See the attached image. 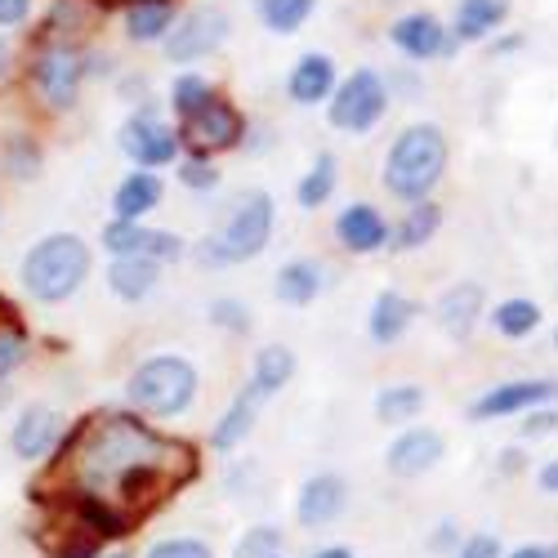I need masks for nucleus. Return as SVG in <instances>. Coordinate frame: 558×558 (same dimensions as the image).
I'll return each instance as SVG.
<instances>
[{
    "label": "nucleus",
    "instance_id": "obj_1",
    "mask_svg": "<svg viewBox=\"0 0 558 558\" xmlns=\"http://www.w3.org/2000/svg\"><path fill=\"white\" fill-rule=\"evenodd\" d=\"M197 474V460L183 442L153 434L138 415L104 411L72 434L68 456V496L104 500L130 523L161 505L179 483Z\"/></svg>",
    "mask_w": 558,
    "mask_h": 558
},
{
    "label": "nucleus",
    "instance_id": "obj_2",
    "mask_svg": "<svg viewBox=\"0 0 558 558\" xmlns=\"http://www.w3.org/2000/svg\"><path fill=\"white\" fill-rule=\"evenodd\" d=\"M442 174H447V134L429 121L407 125L385 157V189L411 206V202H425Z\"/></svg>",
    "mask_w": 558,
    "mask_h": 558
},
{
    "label": "nucleus",
    "instance_id": "obj_3",
    "mask_svg": "<svg viewBox=\"0 0 558 558\" xmlns=\"http://www.w3.org/2000/svg\"><path fill=\"white\" fill-rule=\"evenodd\" d=\"M89 272V246L76 232H50L23 255V287L32 300L59 304L68 300Z\"/></svg>",
    "mask_w": 558,
    "mask_h": 558
},
{
    "label": "nucleus",
    "instance_id": "obj_4",
    "mask_svg": "<svg viewBox=\"0 0 558 558\" xmlns=\"http://www.w3.org/2000/svg\"><path fill=\"white\" fill-rule=\"evenodd\" d=\"M125 398L144 415H179L197 398V366L179 353H157L130 371Z\"/></svg>",
    "mask_w": 558,
    "mask_h": 558
},
{
    "label": "nucleus",
    "instance_id": "obj_5",
    "mask_svg": "<svg viewBox=\"0 0 558 558\" xmlns=\"http://www.w3.org/2000/svg\"><path fill=\"white\" fill-rule=\"evenodd\" d=\"M268 232H272V197L255 189L228 210V219L215 228V238H206L197 246V259H206V264L255 259L268 246Z\"/></svg>",
    "mask_w": 558,
    "mask_h": 558
},
{
    "label": "nucleus",
    "instance_id": "obj_6",
    "mask_svg": "<svg viewBox=\"0 0 558 558\" xmlns=\"http://www.w3.org/2000/svg\"><path fill=\"white\" fill-rule=\"evenodd\" d=\"M385 112H389V81L371 68L344 76V85H336L331 95V125L349 134H366Z\"/></svg>",
    "mask_w": 558,
    "mask_h": 558
},
{
    "label": "nucleus",
    "instance_id": "obj_7",
    "mask_svg": "<svg viewBox=\"0 0 558 558\" xmlns=\"http://www.w3.org/2000/svg\"><path fill=\"white\" fill-rule=\"evenodd\" d=\"M81 76H85V59H81L76 45H68V40L45 45V50L36 54V63H32L36 95H40L45 108H54V112H68L76 104Z\"/></svg>",
    "mask_w": 558,
    "mask_h": 558
},
{
    "label": "nucleus",
    "instance_id": "obj_8",
    "mask_svg": "<svg viewBox=\"0 0 558 558\" xmlns=\"http://www.w3.org/2000/svg\"><path fill=\"white\" fill-rule=\"evenodd\" d=\"M223 40H228V14L215 5H202L193 14L174 19V27L166 36V59L170 63H197V59H210Z\"/></svg>",
    "mask_w": 558,
    "mask_h": 558
},
{
    "label": "nucleus",
    "instance_id": "obj_9",
    "mask_svg": "<svg viewBox=\"0 0 558 558\" xmlns=\"http://www.w3.org/2000/svg\"><path fill=\"white\" fill-rule=\"evenodd\" d=\"M242 134H246L242 112L232 108L228 99H219V95H215L197 117L183 121V138H189L193 157H210V153H228V148H238V144H242Z\"/></svg>",
    "mask_w": 558,
    "mask_h": 558
},
{
    "label": "nucleus",
    "instance_id": "obj_10",
    "mask_svg": "<svg viewBox=\"0 0 558 558\" xmlns=\"http://www.w3.org/2000/svg\"><path fill=\"white\" fill-rule=\"evenodd\" d=\"M558 398V380H505L474 398L470 421H500V415H527Z\"/></svg>",
    "mask_w": 558,
    "mask_h": 558
},
{
    "label": "nucleus",
    "instance_id": "obj_11",
    "mask_svg": "<svg viewBox=\"0 0 558 558\" xmlns=\"http://www.w3.org/2000/svg\"><path fill=\"white\" fill-rule=\"evenodd\" d=\"M121 148L130 153L134 166L153 170V166H170L179 157V134H174V125H166L157 117H130L121 125Z\"/></svg>",
    "mask_w": 558,
    "mask_h": 558
},
{
    "label": "nucleus",
    "instance_id": "obj_12",
    "mask_svg": "<svg viewBox=\"0 0 558 558\" xmlns=\"http://www.w3.org/2000/svg\"><path fill=\"white\" fill-rule=\"evenodd\" d=\"M393 45L407 54V59H438V54H451L456 50V36L438 23V14H429V10H415V14H402L398 23H393Z\"/></svg>",
    "mask_w": 558,
    "mask_h": 558
},
{
    "label": "nucleus",
    "instance_id": "obj_13",
    "mask_svg": "<svg viewBox=\"0 0 558 558\" xmlns=\"http://www.w3.org/2000/svg\"><path fill=\"white\" fill-rule=\"evenodd\" d=\"M336 238H340L344 251H353V255H371V251L389 246L393 228H389V219H385L376 206L353 202V206H344L340 219H336Z\"/></svg>",
    "mask_w": 558,
    "mask_h": 558
},
{
    "label": "nucleus",
    "instance_id": "obj_14",
    "mask_svg": "<svg viewBox=\"0 0 558 558\" xmlns=\"http://www.w3.org/2000/svg\"><path fill=\"white\" fill-rule=\"evenodd\" d=\"M385 460H389V470L398 478H421V474H429L434 464L442 460V434L438 429H425V425H411L407 434L393 438V447H389Z\"/></svg>",
    "mask_w": 558,
    "mask_h": 558
},
{
    "label": "nucleus",
    "instance_id": "obj_15",
    "mask_svg": "<svg viewBox=\"0 0 558 558\" xmlns=\"http://www.w3.org/2000/svg\"><path fill=\"white\" fill-rule=\"evenodd\" d=\"M59 434H63V415L54 407H27L19 411V421L10 429V447L19 460H40L59 442Z\"/></svg>",
    "mask_w": 558,
    "mask_h": 558
},
{
    "label": "nucleus",
    "instance_id": "obj_16",
    "mask_svg": "<svg viewBox=\"0 0 558 558\" xmlns=\"http://www.w3.org/2000/svg\"><path fill=\"white\" fill-rule=\"evenodd\" d=\"M344 500H349V483H344L340 474H317V478H308V483L300 487L295 514H300L304 527H327V523H336V514L344 509Z\"/></svg>",
    "mask_w": 558,
    "mask_h": 558
},
{
    "label": "nucleus",
    "instance_id": "obj_17",
    "mask_svg": "<svg viewBox=\"0 0 558 558\" xmlns=\"http://www.w3.org/2000/svg\"><path fill=\"white\" fill-rule=\"evenodd\" d=\"M483 308H487L483 287H478V282H460V287L442 291V300H438V322H442V331H447L451 340H470V331L478 327Z\"/></svg>",
    "mask_w": 558,
    "mask_h": 558
},
{
    "label": "nucleus",
    "instance_id": "obj_18",
    "mask_svg": "<svg viewBox=\"0 0 558 558\" xmlns=\"http://www.w3.org/2000/svg\"><path fill=\"white\" fill-rule=\"evenodd\" d=\"M287 95L304 108L313 104H327L336 95V63L327 54H304L295 68H291V81H287Z\"/></svg>",
    "mask_w": 558,
    "mask_h": 558
},
{
    "label": "nucleus",
    "instance_id": "obj_19",
    "mask_svg": "<svg viewBox=\"0 0 558 558\" xmlns=\"http://www.w3.org/2000/svg\"><path fill=\"white\" fill-rule=\"evenodd\" d=\"M259 402H264V389H259V385H246L238 398H232V407L219 415V425H215V434H210V447H215V451H232V447H238V442L251 434V425H255Z\"/></svg>",
    "mask_w": 558,
    "mask_h": 558
},
{
    "label": "nucleus",
    "instance_id": "obj_20",
    "mask_svg": "<svg viewBox=\"0 0 558 558\" xmlns=\"http://www.w3.org/2000/svg\"><path fill=\"white\" fill-rule=\"evenodd\" d=\"M415 317V304L402 295V291H380L376 304H371V317H366V331L376 344H398Z\"/></svg>",
    "mask_w": 558,
    "mask_h": 558
},
{
    "label": "nucleus",
    "instance_id": "obj_21",
    "mask_svg": "<svg viewBox=\"0 0 558 558\" xmlns=\"http://www.w3.org/2000/svg\"><path fill=\"white\" fill-rule=\"evenodd\" d=\"M161 206V179L153 170H130L121 183H117V193H112V210L117 219H144L148 210Z\"/></svg>",
    "mask_w": 558,
    "mask_h": 558
},
{
    "label": "nucleus",
    "instance_id": "obj_22",
    "mask_svg": "<svg viewBox=\"0 0 558 558\" xmlns=\"http://www.w3.org/2000/svg\"><path fill=\"white\" fill-rule=\"evenodd\" d=\"M174 27V0H130L125 5V36L148 45V40H166Z\"/></svg>",
    "mask_w": 558,
    "mask_h": 558
},
{
    "label": "nucleus",
    "instance_id": "obj_23",
    "mask_svg": "<svg viewBox=\"0 0 558 558\" xmlns=\"http://www.w3.org/2000/svg\"><path fill=\"white\" fill-rule=\"evenodd\" d=\"M157 277H161V264L157 259H148V255H130V259H112V268H108V287L121 295V300H130V304H138L153 287H157Z\"/></svg>",
    "mask_w": 558,
    "mask_h": 558
},
{
    "label": "nucleus",
    "instance_id": "obj_24",
    "mask_svg": "<svg viewBox=\"0 0 558 558\" xmlns=\"http://www.w3.org/2000/svg\"><path fill=\"white\" fill-rule=\"evenodd\" d=\"M509 14V0H460L451 36L456 40H487Z\"/></svg>",
    "mask_w": 558,
    "mask_h": 558
},
{
    "label": "nucleus",
    "instance_id": "obj_25",
    "mask_svg": "<svg viewBox=\"0 0 558 558\" xmlns=\"http://www.w3.org/2000/svg\"><path fill=\"white\" fill-rule=\"evenodd\" d=\"M272 295L282 300V304H295V308L313 304L322 295V268L308 264V259L282 264V272H277V282H272Z\"/></svg>",
    "mask_w": 558,
    "mask_h": 558
},
{
    "label": "nucleus",
    "instance_id": "obj_26",
    "mask_svg": "<svg viewBox=\"0 0 558 558\" xmlns=\"http://www.w3.org/2000/svg\"><path fill=\"white\" fill-rule=\"evenodd\" d=\"M438 223H442V210L434 206V202H411L407 206V215L393 223V246L398 251H415V246H425L434 232H438Z\"/></svg>",
    "mask_w": 558,
    "mask_h": 558
},
{
    "label": "nucleus",
    "instance_id": "obj_27",
    "mask_svg": "<svg viewBox=\"0 0 558 558\" xmlns=\"http://www.w3.org/2000/svg\"><path fill=\"white\" fill-rule=\"evenodd\" d=\"M295 376V353L287 349V344H264L259 353H255V371H251V385H259L264 389V398L268 393H277V389H287V380Z\"/></svg>",
    "mask_w": 558,
    "mask_h": 558
},
{
    "label": "nucleus",
    "instance_id": "obj_28",
    "mask_svg": "<svg viewBox=\"0 0 558 558\" xmlns=\"http://www.w3.org/2000/svg\"><path fill=\"white\" fill-rule=\"evenodd\" d=\"M421 411H425V389L421 385H389L376 398V415H380L385 425H407Z\"/></svg>",
    "mask_w": 558,
    "mask_h": 558
},
{
    "label": "nucleus",
    "instance_id": "obj_29",
    "mask_svg": "<svg viewBox=\"0 0 558 558\" xmlns=\"http://www.w3.org/2000/svg\"><path fill=\"white\" fill-rule=\"evenodd\" d=\"M255 10H259V23L277 36H291L308 23V14L317 10V0H255Z\"/></svg>",
    "mask_w": 558,
    "mask_h": 558
},
{
    "label": "nucleus",
    "instance_id": "obj_30",
    "mask_svg": "<svg viewBox=\"0 0 558 558\" xmlns=\"http://www.w3.org/2000/svg\"><path fill=\"white\" fill-rule=\"evenodd\" d=\"M492 322L505 340H527L541 327V304L536 300H505L492 308Z\"/></svg>",
    "mask_w": 558,
    "mask_h": 558
},
{
    "label": "nucleus",
    "instance_id": "obj_31",
    "mask_svg": "<svg viewBox=\"0 0 558 558\" xmlns=\"http://www.w3.org/2000/svg\"><path fill=\"white\" fill-rule=\"evenodd\" d=\"M331 193H336V157H331V153H322V157L308 166V174L300 179L295 197H300L304 210H317V206H327V202H331Z\"/></svg>",
    "mask_w": 558,
    "mask_h": 558
},
{
    "label": "nucleus",
    "instance_id": "obj_32",
    "mask_svg": "<svg viewBox=\"0 0 558 558\" xmlns=\"http://www.w3.org/2000/svg\"><path fill=\"white\" fill-rule=\"evenodd\" d=\"M153 232L138 223V219H112L104 228V246L112 251V259H130V255H148Z\"/></svg>",
    "mask_w": 558,
    "mask_h": 558
},
{
    "label": "nucleus",
    "instance_id": "obj_33",
    "mask_svg": "<svg viewBox=\"0 0 558 558\" xmlns=\"http://www.w3.org/2000/svg\"><path fill=\"white\" fill-rule=\"evenodd\" d=\"M0 166H5L10 179H36L40 174V148H36V138L32 134H10L5 138V148H0Z\"/></svg>",
    "mask_w": 558,
    "mask_h": 558
},
{
    "label": "nucleus",
    "instance_id": "obj_34",
    "mask_svg": "<svg viewBox=\"0 0 558 558\" xmlns=\"http://www.w3.org/2000/svg\"><path fill=\"white\" fill-rule=\"evenodd\" d=\"M210 99H215V85H210L202 72H183V76L170 85V104H174V112H179L183 121L197 117Z\"/></svg>",
    "mask_w": 558,
    "mask_h": 558
},
{
    "label": "nucleus",
    "instance_id": "obj_35",
    "mask_svg": "<svg viewBox=\"0 0 558 558\" xmlns=\"http://www.w3.org/2000/svg\"><path fill=\"white\" fill-rule=\"evenodd\" d=\"M277 549H282V532H277L272 523H259L238 541L232 558H277Z\"/></svg>",
    "mask_w": 558,
    "mask_h": 558
},
{
    "label": "nucleus",
    "instance_id": "obj_36",
    "mask_svg": "<svg viewBox=\"0 0 558 558\" xmlns=\"http://www.w3.org/2000/svg\"><path fill=\"white\" fill-rule=\"evenodd\" d=\"M144 558H210V545L197 536H170V541H157Z\"/></svg>",
    "mask_w": 558,
    "mask_h": 558
},
{
    "label": "nucleus",
    "instance_id": "obj_37",
    "mask_svg": "<svg viewBox=\"0 0 558 558\" xmlns=\"http://www.w3.org/2000/svg\"><path fill=\"white\" fill-rule=\"evenodd\" d=\"M27 357V331L19 327H0V380L19 371V362Z\"/></svg>",
    "mask_w": 558,
    "mask_h": 558
},
{
    "label": "nucleus",
    "instance_id": "obj_38",
    "mask_svg": "<svg viewBox=\"0 0 558 558\" xmlns=\"http://www.w3.org/2000/svg\"><path fill=\"white\" fill-rule=\"evenodd\" d=\"M210 322L223 331H251V313L242 300H215L210 304Z\"/></svg>",
    "mask_w": 558,
    "mask_h": 558
},
{
    "label": "nucleus",
    "instance_id": "obj_39",
    "mask_svg": "<svg viewBox=\"0 0 558 558\" xmlns=\"http://www.w3.org/2000/svg\"><path fill=\"white\" fill-rule=\"evenodd\" d=\"M179 179L189 183V189H197V193H210L215 183H219V170H215L206 157H193V161H183V166H179Z\"/></svg>",
    "mask_w": 558,
    "mask_h": 558
},
{
    "label": "nucleus",
    "instance_id": "obj_40",
    "mask_svg": "<svg viewBox=\"0 0 558 558\" xmlns=\"http://www.w3.org/2000/svg\"><path fill=\"white\" fill-rule=\"evenodd\" d=\"M85 23V5L81 0H54V10H50V36H59V32H72V27H81Z\"/></svg>",
    "mask_w": 558,
    "mask_h": 558
},
{
    "label": "nucleus",
    "instance_id": "obj_41",
    "mask_svg": "<svg viewBox=\"0 0 558 558\" xmlns=\"http://www.w3.org/2000/svg\"><path fill=\"white\" fill-rule=\"evenodd\" d=\"M554 429H558V411L536 407V411L523 415V438H545V434H554Z\"/></svg>",
    "mask_w": 558,
    "mask_h": 558
},
{
    "label": "nucleus",
    "instance_id": "obj_42",
    "mask_svg": "<svg viewBox=\"0 0 558 558\" xmlns=\"http://www.w3.org/2000/svg\"><path fill=\"white\" fill-rule=\"evenodd\" d=\"M456 558H505V554H500V541L492 532H478V536H470V541L460 545Z\"/></svg>",
    "mask_w": 558,
    "mask_h": 558
},
{
    "label": "nucleus",
    "instance_id": "obj_43",
    "mask_svg": "<svg viewBox=\"0 0 558 558\" xmlns=\"http://www.w3.org/2000/svg\"><path fill=\"white\" fill-rule=\"evenodd\" d=\"M183 255V238H174V232H153V242H148V259L166 264V259H179Z\"/></svg>",
    "mask_w": 558,
    "mask_h": 558
},
{
    "label": "nucleus",
    "instance_id": "obj_44",
    "mask_svg": "<svg viewBox=\"0 0 558 558\" xmlns=\"http://www.w3.org/2000/svg\"><path fill=\"white\" fill-rule=\"evenodd\" d=\"M32 10V0H0V27H19Z\"/></svg>",
    "mask_w": 558,
    "mask_h": 558
},
{
    "label": "nucleus",
    "instance_id": "obj_45",
    "mask_svg": "<svg viewBox=\"0 0 558 558\" xmlns=\"http://www.w3.org/2000/svg\"><path fill=\"white\" fill-rule=\"evenodd\" d=\"M505 558H558V545H519L514 554H505Z\"/></svg>",
    "mask_w": 558,
    "mask_h": 558
},
{
    "label": "nucleus",
    "instance_id": "obj_46",
    "mask_svg": "<svg viewBox=\"0 0 558 558\" xmlns=\"http://www.w3.org/2000/svg\"><path fill=\"white\" fill-rule=\"evenodd\" d=\"M54 558H99V541H76V545H68V549L54 554Z\"/></svg>",
    "mask_w": 558,
    "mask_h": 558
},
{
    "label": "nucleus",
    "instance_id": "obj_47",
    "mask_svg": "<svg viewBox=\"0 0 558 558\" xmlns=\"http://www.w3.org/2000/svg\"><path fill=\"white\" fill-rule=\"evenodd\" d=\"M541 492L558 496V456H554L549 464H541Z\"/></svg>",
    "mask_w": 558,
    "mask_h": 558
},
{
    "label": "nucleus",
    "instance_id": "obj_48",
    "mask_svg": "<svg viewBox=\"0 0 558 558\" xmlns=\"http://www.w3.org/2000/svg\"><path fill=\"white\" fill-rule=\"evenodd\" d=\"M313 558H353V549H344V545H327V549H317Z\"/></svg>",
    "mask_w": 558,
    "mask_h": 558
},
{
    "label": "nucleus",
    "instance_id": "obj_49",
    "mask_svg": "<svg viewBox=\"0 0 558 558\" xmlns=\"http://www.w3.org/2000/svg\"><path fill=\"white\" fill-rule=\"evenodd\" d=\"M5 63H10V45H5V36H0V72H5Z\"/></svg>",
    "mask_w": 558,
    "mask_h": 558
},
{
    "label": "nucleus",
    "instance_id": "obj_50",
    "mask_svg": "<svg viewBox=\"0 0 558 558\" xmlns=\"http://www.w3.org/2000/svg\"><path fill=\"white\" fill-rule=\"evenodd\" d=\"M112 558H130V554H112Z\"/></svg>",
    "mask_w": 558,
    "mask_h": 558
},
{
    "label": "nucleus",
    "instance_id": "obj_51",
    "mask_svg": "<svg viewBox=\"0 0 558 558\" xmlns=\"http://www.w3.org/2000/svg\"><path fill=\"white\" fill-rule=\"evenodd\" d=\"M554 344H558V331H554Z\"/></svg>",
    "mask_w": 558,
    "mask_h": 558
}]
</instances>
